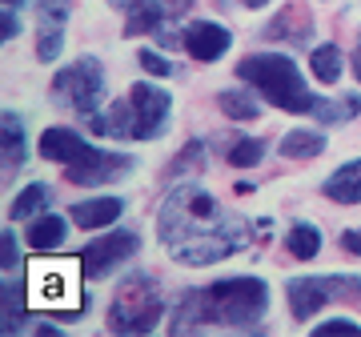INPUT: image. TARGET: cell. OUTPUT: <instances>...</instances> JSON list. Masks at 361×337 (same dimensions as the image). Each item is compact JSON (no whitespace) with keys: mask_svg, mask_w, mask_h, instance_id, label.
Returning <instances> with one entry per match:
<instances>
[{"mask_svg":"<svg viewBox=\"0 0 361 337\" xmlns=\"http://www.w3.org/2000/svg\"><path fill=\"white\" fill-rule=\"evenodd\" d=\"M281 153L293 157V161H310V157L325 153V137L313 129H289L281 137Z\"/></svg>","mask_w":361,"mask_h":337,"instance_id":"20","label":"cell"},{"mask_svg":"<svg viewBox=\"0 0 361 337\" xmlns=\"http://www.w3.org/2000/svg\"><path fill=\"white\" fill-rule=\"evenodd\" d=\"M133 168V157H121V153H104V149H89V153L65 165V181L73 185H104V181H116Z\"/></svg>","mask_w":361,"mask_h":337,"instance_id":"11","label":"cell"},{"mask_svg":"<svg viewBox=\"0 0 361 337\" xmlns=\"http://www.w3.org/2000/svg\"><path fill=\"white\" fill-rule=\"evenodd\" d=\"M141 68L149 73V77H169V73H173V65H169L161 52H153V49L141 52Z\"/></svg>","mask_w":361,"mask_h":337,"instance_id":"31","label":"cell"},{"mask_svg":"<svg viewBox=\"0 0 361 337\" xmlns=\"http://www.w3.org/2000/svg\"><path fill=\"white\" fill-rule=\"evenodd\" d=\"M109 4H113V8H133L137 0H109Z\"/></svg>","mask_w":361,"mask_h":337,"instance_id":"38","label":"cell"},{"mask_svg":"<svg viewBox=\"0 0 361 337\" xmlns=\"http://www.w3.org/2000/svg\"><path fill=\"white\" fill-rule=\"evenodd\" d=\"M89 125L101 137H113V141H137V109H133V97H125V101H113V109L109 113H97V117H89Z\"/></svg>","mask_w":361,"mask_h":337,"instance_id":"14","label":"cell"},{"mask_svg":"<svg viewBox=\"0 0 361 337\" xmlns=\"http://www.w3.org/2000/svg\"><path fill=\"white\" fill-rule=\"evenodd\" d=\"M89 153V145L80 141L73 129H44L40 133V157L44 161H56V165H73Z\"/></svg>","mask_w":361,"mask_h":337,"instance_id":"15","label":"cell"},{"mask_svg":"<svg viewBox=\"0 0 361 337\" xmlns=\"http://www.w3.org/2000/svg\"><path fill=\"white\" fill-rule=\"evenodd\" d=\"M289 310L297 321H310L313 313L329 305V301H361V277L349 273H329V277H293L285 286Z\"/></svg>","mask_w":361,"mask_h":337,"instance_id":"6","label":"cell"},{"mask_svg":"<svg viewBox=\"0 0 361 337\" xmlns=\"http://www.w3.org/2000/svg\"><path fill=\"white\" fill-rule=\"evenodd\" d=\"M233 44L229 28L225 25H213V20H193V25L185 28V49H189V56L193 61H217V56H225Z\"/></svg>","mask_w":361,"mask_h":337,"instance_id":"13","label":"cell"},{"mask_svg":"<svg viewBox=\"0 0 361 337\" xmlns=\"http://www.w3.org/2000/svg\"><path fill=\"white\" fill-rule=\"evenodd\" d=\"M317 249H322V233L313 225H293L289 229V253L293 257L310 261V257H317Z\"/></svg>","mask_w":361,"mask_h":337,"instance_id":"28","label":"cell"},{"mask_svg":"<svg viewBox=\"0 0 361 337\" xmlns=\"http://www.w3.org/2000/svg\"><path fill=\"white\" fill-rule=\"evenodd\" d=\"M310 68L322 85H337L341 80V49L337 44H317L310 52Z\"/></svg>","mask_w":361,"mask_h":337,"instance_id":"23","label":"cell"},{"mask_svg":"<svg viewBox=\"0 0 361 337\" xmlns=\"http://www.w3.org/2000/svg\"><path fill=\"white\" fill-rule=\"evenodd\" d=\"M341 249H345V253H357V257H361V229H349V233L341 237Z\"/></svg>","mask_w":361,"mask_h":337,"instance_id":"34","label":"cell"},{"mask_svg":"<svg viewBox=\"0 0 361 337\" xmlns=\"http://www.w3.org/2000/svg\"><path fill=\"white\" fill-rule=\"evenodd\" d=\"M0 305H4V321H0V329H4V333H16L25 310H20V293H16L13 281H4V286H0Z\"/></svg>","mask_w":361,"mask_h":337,"instance_id":"29","label":"cell"},{"mask_svg":"<svg viewBox=\"0 0 361 337\" xmlns=\"http://www.w3.org/2000/svg\"><path fill=\"white\" fill-rule=\"evenodd\" d=\"M121 213H125V205H121L116 197H97V201L73 205V221H77L80 229H104V225H113Z\"/></svg>","mask_w":361,"mask_h":337,"instance_id":"16","label":"cell"},{"mask_svg":"<svg viewBox=\"0 0 361 337\" xmlns=\"http://www.w3.org/2000/svg\"><path fill=\"white\" fill-rule=\"evenodd\" d=\"M325 197L329 201H337V205H357L361 201V161H349V165H341L325 181Z\"/></svg>","mask_w":361,"mask_h":337,"instance_id":"17","label":"cell"},{"mask_svg":"<svg viewBox=\"0 0 361 337\" xmlns=\"http://www.w3.org/2000/svg\"><path fill=\"white\" fill-rule=\"evenodd\" d=\"M133 109H137V141H153L161 137L173 113V97L157 85H133Z\"/></svg>","mask_w":361,"mask_h":337,"instance_id":"10","label":"cell"},{"mask_svg":"<svg viewBox=\"0 0 361 337\" xmlns=\"http://www.w3.org/2000/svg\"><path fill=\"white\" fill-rule=\"evenodd\" d=\"M261 157H265V145L253 141V137H241V141L229 149V165L249 168V165H261Z\"/></svg>","mask_w":361,"mask_h":337,"instance_id":"30","label":"cell"},{"mask_svg":"<svg viewBox=\"0 0 361 337\" xmlns=\"http://www.w3.org/2000/svg\"><path fill=\"white\" fill-rule=\"evenodd\" d=\"M237 77L245 80V85H257V89L265 92L277 109H285V113H313V104H317V97L310 92V85L301 77V68H297L293 56H285V52H257V56H245V61L237 65Z\"/></svg>","mask_w":361,"mask_h":337,"instance_id":"2","label":"cell"},{"mask_svg":"<svg viewBox=\"0 0 361 337\" xmlns=\"http://www.w3.org/2000/svg\"><path fill=\"white\" fill-rule=\"evenodd\" d=\"M157 4H161V8H173V13H185V8H189V0H157Z\"/></svg>","mask_w":361,"mask_h":337,"instance_id":"36","label":"cell"},{"mask_svg":"<svg viewBox=\"0 0 361 337\" xmlns=\"http://www.w3.org/2000/svg\"><path fill=\"white\" fill-rule=\"evenodd\" d=\"M157 321H161V286L149 273L125 277L109 305V329L113 333H153Z\"/></svg>","mask_w":361,"mask_h":337,"instance_id":"5","label":"cell"},{"mask_svg":"<svg viewBox=\"0 0 361 337\" xmlns=\"http://www.w3.org/2000/svg\"><path fill=\"white\" fill-rule=\"evenodd\" d=\"M265 310H269V286H265L261 277H225V281H217V286L201 289L205 325L253 329Z\"/></svg>","mask_w":361,"mask_h":337,"instance_id":"3","label":"cell"},{"mask_svg":"<svg viewBox=\"0 0 361 337\" xmlns=\"http://www.w3.org/2000/svg\"><path fill=\"white\" fill-rule=\"evenodd\" d=\"M80 261L49 257L37 261L28 273V301L56 317H80Z\"/></svg>","mask_w":361,"mask_h":337,"instance_id":"4","label":"cell"},{"mask_svg":"<svg viewBox=\"0 0 361 337\" xmlns=\"http://www.w3.org/2000/svg\"><path fill=\"white\" fill-rule=\"evenodd\" d=\"M44 201H49L44 185H28V189H20V193H16L13 205H8V217H13V221H32V213H40V209H44Z\"/></svg>","mask_w":361,"mask_h":337,"instance_id":"26","label":"cell"},{"mask_svg":"<svg viewBox=\"0 0 361 337\" xmlns=\"http://www.w3.org/2000/svg\"><path fill=\"white\" fill-rule=\"evenodd\" d=\"M52 97L65 101V104H73L80 117H97V104H101V97H104L101 65H97L92 56H85V61H77V65H68L65 73H56V80H52Z\"/></svg>","mask_w":361,"mask_h":337,"instance_id":"7","label":"cell"},{"mask_svg":"<svg viewBox=\"0 0 361 337\" xmlns=\"http://www.w3.org/2000/svg\"><path fill=\"white\" fill-rule=\"evenodd\" d=\"M201 168H205V145L189 141L177 153V161L165 168V181H189V177H201Z\"/></svg>","mask_w":361,"mask_h":337,"instance_id":"21","label":"cell"},{"mask_svg":"<svg viewBox=\"0 0 361 337\" xmlns=\"http://www.w3.org/2000/svg\"><path fill=\"white\" fill-rule=\"evenodd\" d=\"M141 249V237L133 229H116V233L97 237L85 253H80V265H85V277H109L113 269H121L125 261Z\"/></svg>","mask_w":361,"mask_h":337,"instance_id":"9","label":"cell"},{"mask_svg":"<svg viewBox=\"0 0 361 337\" xmlns=\"http://www.w3.org/2000/svg\"><path fill=\"white\" fill-rule=\"evenodd\" d=\"M165 28V8L161 4H149V0H137L133 8H125V37H145V32H161Z\"/></svg>","mask_w":361,"mask_h":337,"instance_id":"18","label":"cell"},{"mask_svg":"<svg viewBox=\"0 0 361 337\" xmlns=\"http://www.w3.org/2000/svg\"><path fill=\"white\" fill-rule=\"evenodd\" d=\"M313 113H317L322 125H341L345 117L361 113V97L353 92V97H345V101H317V104H313Z\"/></svg>","mask_w":361,"mask_h":337,"instance_id":"27","label":"cell"},{"mask_svg":"<svg viewBox=\"0 0 361 337\" xmlns=\"http://www.w3.org/2000/svg\"><path fill=\"white\" fill-rule=\"evenodd\" d=\"M241 4H249V8H261V4H269V0H241Z\"/></svg>","mask_w":361,"mask_h":337,"instance_id":"39","label":"cell"},{"mask_svg":"<svg viewBox=\"0 0 361 337\" xmlns=\"http://www.w3.org/2000/svg\"><path fill=\"white\" fill-rule=\"evenodd\" d=\"M0 141H4V168H16L25 161V129H20L16 113L0 117Z\"/></svg>","mask_w":361,"mask_h":337,"instance_id":"22","label":"cell"},{"mask_svg":"<svg viewBox=\"0 0 361 337\" xmlns=\"http://www.w3.org/2000/svg\"><path fill=\"white\" fill-rule=\"evenodd\" d=\"M229 221L233 217H225L217 201L189 177V181H177V189H173L169 201L161 205L157 229H161V241L180 245V241H189V237H205V233H213V229H225Z\"/></svg>","mask_w":361,"mask_h":337,"instance_id":"1","label":"cell"},{"mask_svg":"<svg viewBox=\"0 0 361 337\" xmlns=\"http://www.w3.org/2000/svg\"><path fill=\"white\" fill-rule=\"evenodd\" d=\"M353 73H357V80H361V44H357V52H353Z\"/></svg>","mask_w":361,"mask_h":337,"instance_id":"37","label":"cell"},{"mask_svg":"<svg viewBox=\"0 0 361 337\" xmlns=\"http://www.w3.org/2000/svg\"><path fill=\"white\" fill-rule=\"evenodd\" d=\"M0 265H4V273L16 269V237H13V229L0 233Z\"/></svg>","mask_w":361,"mask_h":337,"instance_id":"32","label":"cell"},{"mask_svg":"<svg viewBox=\"0 0 361 337\" xmlns=\"http://www.w3.org/2000/svg\"><path fill=\"white\" fill-rule=\"evenodd\" d=\"M217 104H221V113H225V117H233V121H253V117H257V97H253L249 89L221 92Z\"/></svg>","mask_w":361,"mask_h":337,"instance_id":"24","label":"cell"},{"mask_svg":"<svg viewBox=\"0 0 361 337\" xmlns=\"http://www.w3.org/2000/svg\"><path fill=\"white\" fill-rule=\"evenodd\" d=\"M4 4H8V8H16V4H20V0H4Z\"/></svg>","mask_w":361,"mask_h":337,"instance_id":"40","label":"cell"},{"mask_svg":"<svg viewBox=\"0 0 361 337\" xmlns=\"http://www.w3.org/2000/svg\"><path fill=\"white\" fill-rule=\"evenodd\" d=\"M265 37H289V40H305L310 37V20H305V16H301V8H285L281 16H277V20H273L269 28H265Z\"/></svg>","mask_w":361,"mask_h":337,"instance_id":"25","label":"cell"},{"mask_svg":"<svg viewBox=\"0 0 361 337\" xmlns=\"http://www.w3.org/2000/svg\"><path fill=\"white\" fill-rule=\"evenodd\" d=\"M16 32H20V20H16V13H13V8H8V13H4V37L13 40Z\"/></svg>","mask_w":361,"mask_h":337,"instance_id":"35","label":"cell"},{"mask_svg":"<svg viewBox=\"0 0 361 337\" xmlns=\"http://www.w3.org/2000/svg\"><path fill=\"white\" fill-rule=\"evenodd\" d=\"M28 245L32 249L65 245V217H56V213H40V217L28 225Z\"/></svg>","mask_w":361,"mask_h":337,"instance_id":"19","label":"cell"},{"mask_svg":"<svg viewBox=\"0 0 361 337\" xmlns=\"http://www.w3.org/2000/svg\"><path fill=\"white\" fill-rule=\"evenodd\" d=\"M241 245H245V221L233 217L225 229H213L205 237H189V241L173 245V261L177 265H193V269H205V265H217V261L233 257Z\"/></svg>","mask_w":361,"mask_h":337,"instance_id":"8","label":"cell"},{"mask_svg":"<svg viewBox=\"0 0 361 337\" xmlns=\"http://www.w3.org/2000/svg\"><path fill=\"white\" fill-rule=\"evenodd\" d=\"M65 25H68V4L65 0H40L37 4V56L52 65L65 49Z\"/></svg>","mask_w":361,"mask_h":337,"instance_id":"12","label":"cell"},{"mask_svg":"<svg viewBox=\"0 0 361 337\" xmlns=\"http://www.w3.org/2000/svg\"><path fill=\"white\" fill-rule=\"evenodd\" d=\"M317 333H349V337H361V325H357V321H345V317H329V321L317 325Z\"/></svg>","mask_w":361,"mask_h":337,"instance_id":"33","label":"cell"}]
</instances>
